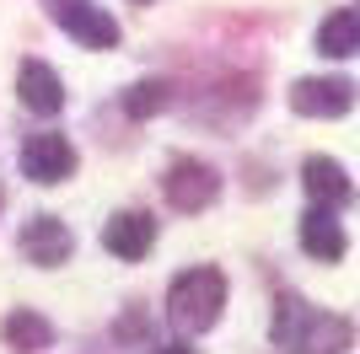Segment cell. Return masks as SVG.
<instances>
[{"mask_svg":"<svg viewBox=\"0 0 360 354\" xmlns=\"http://www.w3.org/2000/svg\"><path fill=\"white\" fill-rule=\"evenodd\" d=\"M221 306H226V274L210 263L199 268H183L172 290H167V317L183 327V333H205V327L221 322Z\"/></svg>","mask_w":360,"mask_h":354,"instance_id":"obj_1","label":"cell"},{"mask_svg":"<svg viewBox=\"0 0 360 354\" xmlns=\"http://www.w3.org/2000/svg\"><path fill=\"white\" fill-rule=\"evenodd\" d=\"M6 343H11L16 354H38V349L54 343V322L38 317L32 306H16L11 317H6Z\"/></svg>","mask_w":360,"mask_h":354,"instance_id":"obj_11","label":"cell"},{"mask_svg":"<svg viewBox=\"0 0 360 354\" xmlns=\"http://www.w3.org/2000/svg\"><path fill=\"white\" fill-rule=\"evenodd\" d=\"M301 183H307V193H312L323 209H339V204H349V177H345V166L333 162V156H307L301 162Z\"/></svg>","mask_w":360,"mask_h":354,"instance_id":"obj_8","label":"cell"},{"mask_svg":"<svg viewBox=\"0 0 360 354\" xmlns=\"http://www.w3.org/2000/svg\"><path fill=\"white\" fill-rule=\"evenodd\" d=\"M349 339H355V327L345 322V317H333V311H317L312 327L301 333V349L307 354H345Z\"/></svg>","mask_w":360,"mask_h":354,"instance_id":"obj_12","label":"cell"},{"mask_svg":"<svg viewBox=\"0 0 360 354\" xmlns=\"http://www.w3.org/2000/svg\"><path fill=\"white\" fill-rule=\"evenodd\" d=\"M312 327V311H307V301H296V295H280V306H274V339L280 343H301V333Z\"/></svg>","mask_w":360,"mask_h":354,"instance_id":"obj_14","label":"cell"},{"mask_svg":"<svg viewBox=\"0 0 360 354\" xmlns=\"http://www.w3.org/2000/svg\"><path fill=\"white\" fill-rule=\"evenodd\" d=\"M150 354H199V349H188V343H156Z\"/></svg>","mask_w":360,"mask_h":354,"instance_id":"obj_16","label":"cell"},{"mask_svg":"<svg viewBox=\"0 0 360 354\" xmlns=\"http://www.w3.org/2000/svg\"><path fill=\"white\" fill-rule=\"evenodd\" d=\"M124 107H129V118H150V113H162V107H167V81H140V86H129Z\"/></svg>","mask_w":360,"mask_h":354,"instance_id":"obj_15","label":"cell"},{"mask_svg":"<svg viewBox=\"0 0 360 354\" xmlns=\"http://www.w3.org/2000/svg\"><path fill=\"white\" fill-rule=\"evenodd\" d=\"M16 91H22V103H27L38 118H49V113H60V107H65V86H60V75L49 70L44 59H27V65H22Z\"/></svg>","mask_w":360,"mask_h":354,"instance_id":"obj_10","label":"cell"},{"mask_svg":"<svg viewBox=\"0 0 360 354\" xmlns=\"http://www.w3.org/2000/svg\"><path fill=\"white\" fill-rule=\"evenodd\" d=\"M49 16L86 48H119V22L91 0H49Z\"/></svg>","mask_w":360,"mask_h":354,"instance_id":"obj_3","label":"cell"},{"mask_svg":"<svg viewBox=\"0 0 360 354\" xmlns=\"http://www.w3.org/2000/svg\"><path fill=\"white\" fill-rule=\"evenodd\" d=\"M103 247L113 252V258H124V263H135V258H146V252L156 247V221L140 215V209H119V215L103 225Z\"/></svg>","mask_w":360,"mask_h":354,"instance_id":"obj_7","label":"cell"},{"mask_svg":"<svg viewBox=\"0 0 360 354\" xmlns=\"http://www.w3.org/2000/svg\"><path fill=\"white\" fill-rule=\"evenodd\" d=\"M317 48L328 59H345L360 54V11H333L323 27H317Z\"/></svg>","mask_w":360,"mask_h":354,"instance_id":"obj_13","label":"cell"},{"mask_svg":"<svg viewBox=\"0 0 360 354\" xmlns=\"http://www.w3.org/2000/svg\"><path fill=\"white\" fill-rule=\"evenodd\" d=\"M301 247L312 252L317 263H339V258H345V225L333 221V209L312 204L301 215Z\"/></svg>","mask_w":360,"mask_h":354,"instance_id":"obj_9","label":"cell"},{"mask_svg":"<svg viewBox=\"0 0 360 354\" xmlns=\"http://www.w3.org/2000/svg\"><path fill=\"white\" fill-rule=\"evenodd\" d=\"M22 172L32 177V183H65V177L75 172V145L65 140V134H32L27 145H22Z\"/></svg>","mask_w":360,"mask_h":354,"instance_id":"obj_5","label":"cell"},{"mask_svg":"<svg viewBox=\"0 0 360 354\" xmlns=\"http://www.w3.org/2000/svg\"><path fill=\"white\" fill-rule=\"evenodd\" d=\"M70 247H75L70 225L54 221V215H32V221L22 225V258H27V263H38V268L65 263V258H70Z\"/></svg>","mask_w":360,"mask_h":354,"instance_id":"obj_6","label":"cell"},{"mask_svg":"<svg viewBox=\"0 0 360 354\" xmlns=\"http://www.w3.org/2000/svg\"><path fill=\"white\" fill-rule=\"evenodd\" d=\"M215 193H221V172L210 162H194V156H183V162L167 166V204L183 209V215H199V209L215 204Z\"/></svg>","mask_w":360,"mask_h":354,"instance_id":"obj_2","label":"cell"},{"mask_svg":"<svg viewBox=\"0 0 360 354\" xmlns=\"http://www.w3.org/2000/svg\"><path fill=\"white\" fill-rule=\"evenodd\" d=\"M290 107L301 118H339L355 107V81H345V75H307V81L290 86Z\"/></svg>","mask_w":360,"mask_h":354,"instance_id":"obj_4","label":"cell"}]
</instances>
